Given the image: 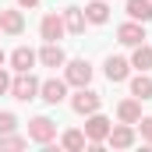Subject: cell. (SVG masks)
Listing matches in <instances>:
<instances>
[{
  "mask_svg": "<svg viewBox=\"0 0 152 152\" xmlns=\"http://www.w3.org/2000/svg\"><path fill=\"white\" fill-rule=\"evenodd\" d=\"M11 96L21 99V103H28V99L39 96V81L32 78V71H18V78H11Z\"/></svg>",
  "mask_w": 152,
  "mask_h": 152,
  "instance_id": "obj_1",
  "label": "cell"
},
{
  "mask_svg": "<svg viewBox=\"0 0 152 152\" xmlns=\"http://www.w3.org/2000/svg\"><path fill=\"white\" fill-rule=\"evenodd\" d=\"M64 81L75 85V88L88 85V81H92V64H88L85 57H81V60H67V64H64Z\"/></svg>",
  "mask_w": 152,
  "mask_h": 152,
  "instance_id": "obj_2",
  "label": "cell"
},
{
  "mask_svg": "<svg viewBox=\"0 0 152 152\" xmlns=\"http://www.w3.org/2000/svg\"><path fill=\"white\" fill-rule=\"evenodd\" d=\"M106 134H110V120L99 113V110L85 117V138H88V145H103Z\"/></svg>",
  "mask_w": 152,
  "mask_h": 152,
  "instance_id": "obj_3",
  "label": "cell"
},
{
  "mask_svg": "<svg viewBox=\"0 0 152 152\" xmlns=\"http://www.w3.org/2000/svg\"><path fill=\"white\" fill-rule=\"evenodd\" d=\"M57 138V124L50 117H32L28 120V142H39V145H50Z\"/></svg>",
  "mask_w": 152,
  "mask_h": 152,
  "instance_id": "obj_4",
  "label": "cell"
},
{
  "mask_svg": "<svg viewBox=\"0 0 152 152\" xmlns=\"http://www.w3.org/2000/svg\"><path fill=\"white\" fill-rule=\"evenodd\" d=\"M99 103H103V99H99V92H92L88 85H81L75 96H71V110H75V113H81V117L96 113V110H99Z\"/></svg>",
  "mask_w": 152,
  "mask_h": 152,
  "instance_id": "obj_5",
  "label": "cell"
},
{
  "mask_svg": "<svg viewBox=\"0 0 152 152\" xmlns=\"http://www.w3.org/2000/svg\"><path fill=\"white\" fill-rule=\"evenodd\" d=\"M39 99H46L50 106L64 103V99H67V81H64V78H50V81H39Z\"/></svg>",
  "mask_w": 152,
  "mask_h": 152,
  "instance_id": "obj_6",
  "label": "cell"
},
{
  "mask_svg": "<svg viewBox=\"0 0 152 152\" xmlns=\"http://www.w3.org/2000/svg\"><path fill=\"white\" fill-rule=\"evenodd\" d=\"M39 36L46 39V42L64 39V36H67V28H64V14H46V18L39 21Z\"/></svg>",
  "mask_w": 152,
  "mask_h": 152,
  "instance_id": "obj_7",
  "label": "cell"
},
{
  "mask_svg": "<svg viewBox=\"0 0 152 152\" xmlns=\"http://www.w3.org/2000/svg\"><path fill=\"white\" fill-rule=\"evenodd\" d=\"M106 142H110L113 149H131V145H134V127H131V124H110Z\"/></svg>",
  "mask_w": 152,
  "mask_h": 152,
  "instance_id": "obj_8",
  "label": "cell"
},
{
  "mask_svg": "<svg viewBox=\"0 0 152 152\" xmlns=\"http://www.w3.org/2000/svg\"><path fill=\"white\" fill-rule=\"evenodd\" d=\"M117 39H120L124 46H138V42H145V21H124V25L117 28Z\"/></svg>",
  "mask_w": 152,
  "mask_h": 152,
  "instance_id": "obj_9",
  "label": "cell"
},
{
  "mask_svg": "<svg viewBox=\"0 0 152 152\" xmlns=\"http://www.w3.org/2000/svg\"><path fill=\"white\" fill-rule=\"evenodd\" d=\"M138 117H142V99H120L117 103V120L120 124H138Z\"/></svg>",
  "mask_w": 152,
  "mask_h": 152,
  "instance_id": "obj_10",
  "label": "cell"
},
{
  "mask_svg": "<svg viewBox=\"0 0 152 152\" xmlns=\"http://www.w3.org/2000/svg\"><path fill=\"white\" fill-rule=\"evenodd\" d=\"M21 28H25V14L21 11H0V32H7V36H21Z\"/></svg>",
  "mask_w": 152,
  "mask_h": 152,
  "instance_id": "obj_11",
  "label": "cell"
},
{
  "mask_svg": "<svg viewBox=\"0 0 152 152\" xmlns=\"http://www.w3.org/2000/svg\"><path fill=\"white\" fill-rule=\"evenodd\" d=\"M39 64H42V67H64L67 57H64V50H60L57 42H46V46L39 50Z\"/></svg>",
  "mask_w": 152,
  "mask_h": 152,
  "instance_id": "obj_12",
  "label": "cell"
},
{
  "mask_svg": "<svg viewBox=\"0 0 152 152\" xmlns=\"http://www.w3.org/2000/svg\"><path fill=\"white\" fill-rule=\"evenodd\" d=\"M36 60H39V53L28 50V46H18V50L11 53V67H14V71H32Z\"/></svg>",
  "mask_w": 152,
  "mask_h": 152,
  "instance_id": "obj_13",
  "label": "cell"
},
{
  "mask_svg": "<svg viewBox=\"0 0 152 152\" xmlns=\"http://www.w3.org/2000/svg\"><path fill=\"white\" fill-rule=\"evenodd\" d=\"M81 11H85V21H92V25H106V21H110L106 0H92V4H85Z\"/></svg>",
  "mask_w": 152,
  "mask_h": 152,
  "instance_id": "obj_14",
  "label": "cell"
},
{
  "mask_svg": "<svg viewBox=\"0 0 152 152\" xmlns=\"http://www.w3.org/2000/svg\"><path fill=\"white\" fill-rule=\"evenodd\" d=\"M131 75V60H124V57H106V78L110 81H127Z\"/></svg>",
  "mask_w": 152,
  "mask_h": 152,
  "instance_id": "obj_15",
  "label": "cell"
},
{
  "mask_svg": "<svg viewBox=\"0 0 152 152\" xmlns=\"http://www.w3.org/2000/svg\"><path fill=\"white\" fill-rule=\"evenodd\" d=\"M124 7L131 21H152V0H127Z\"/></svg>",
  "mask_w": 152,
  "mask_h": 152,
  "instance_id": "obj_16",
  "label": "cell"
},
{
  "mask_svg": "<svg viewBox=\"0 0 152 152\" xmlns=\"http://www.w3.org/2000/svg\"><path fill=\"white\" fill-rule=\"evenodd\" d=\"M64 28H67L71 36L85 32V11H81V7H67V11H64Z\"/></svg>",
  "mask_w": 152,
  "mask_h": 152,
  "instance_id": "obj_17",
  "label": "cell"
},
{
  "mask_svg": "<svg viewBox=\"0 0 152 152\" xmlns=\"http://www.w3.org/2000/svg\"><path fill=\"white\" fill-rule=\"evenodd\" d=\"M131 67H138V71H152V46H145V42L134 46V53H131Z\"/></svg>",
  "mask_w": 152,
  "mask_h": 152,
  "instance_id": "obj_18",
  "label": "cell"
},
{
  "mask_svg": "<svg viewBox=\"0 0 152 152\" xmlns=\"http://www.w3.org/2000/svg\"><path fill=\"white\" fill-rule=\"evenodd\" d=\"M131 96H134V99H152V78H149V71H142L138 78H131Z\"/></svg>",
  "mask_w": 152,
  "mask_h": 152,
  "instance_id": "obj_19",
  "label": "cell"
},
{
  "mask_svg": "<svg viewBox=\"0 0 152 152\" xmlns=\"http://www.w3.org/2000/svg\"><path fill=\"white\" fill-rule=\"evenodd\" d=\"M60 145H64L67 152H81L85 145H88V138H85V131H75V127H71V131H64Z\"/></svg>",
  "mask_w": 152,
  "mask_h": 152,
  "instance_id": "obj_20",
  "label": "cell"
},
{
  "mask_svg": "<svg viewBox=\"0 0 152 152\" xmlns=\"http://www.w3.org/2000/svg\"><path fill=\"white\" fill-rule=\"evenodd\" d=\"M28 145V138H21V134H0V152H7V149H25Z\"/></svg>",
  "mask_w": 152,
  "mask_h": 152,
  "instance_id": "obj_21",
  "label": "cell"
},
{
  "mask_svg": "<svg viewBox=\"0 0 152 152\" xmlns=\"http://www.w3.org/2000/svg\"><path fill=\"white\" fill-rule=\"evenodd\" d=\"M18 127V117L14 113H0V134H7V131H14Z\"/></svg>",
  "mask_w": 152,
  "mask_h": 152,
  "instance_id": "obj_22",
  "label": "cell"
},
{
  "mask_svg": "<svg viewBox=\"0 0 152 152\" xmlns=\"http://www.w3.org/2000/svg\"><path fill=\"white\" fill-rule=\"evenodd\" d=\"M138 131H142V138L152 145V117H138Z\"/></svg>",
  "mask_w": 152,
  "mask_h": 152,
  "instance_id": "obj_23",
  "label": "cell"
},
{
  "mask_svg": "<svg viewBox=\"0 0 152 152\" xmlns=\"http://www.w3.org/2000/svg\"><path fill=\"white\" fill-rule=\"evenodd\" d=\"M4 92H11V78H7L4 67H0V96H4Z\"/></svg>",
  "mask_w": 152,
  "mask_h": 152,
  "instance_id": "obj_24",
  "label": "cell"
},
{
  "mask_svg": "<svg viewBox=\"0 0 152 152\" xmlns=\"http://www.w3.org/2000/svg\"><path fill=\"white\" fill-rule=\"evenodd\" d=\"M36 4H39V0H18V7H28V11H32Z\"/></svg>",
  "mask_w": 152,
  "mask_h": 152,
  "instance_id": "obj_25",
  "label": "cell"
},
{
  "mask_svg": "<svg viewBox=\"0 0 152 152\" xmlns=\"http://www.w3.org/2000/svg\"><path fill=\"white\" fill-rule=\"evenodd\" d=\"M4 60H7V53H4V50H0V67H4Z\"/></svg>",
  "mask_w": 152,
  "mask_h": 152,
  "instance_id": "obj_26",
  "label": "cell"
}]
</instances>
